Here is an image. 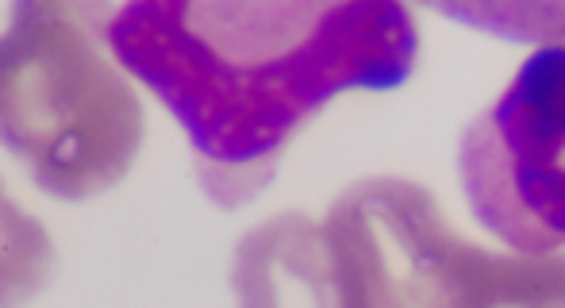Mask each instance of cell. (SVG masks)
<instances>
[{
    "mask_svg": "<svg viewBox=\"0 0 565 308\" xmlns=\"http://www.w3.org/2000/svg\"><path fill=\"white\" fill-rule=\"evenodd\" d=\"M85 28L181 124L209 201L243 209L342 93L412 77L408 0H77Z\"/></svg>",
    "mask_w": 565,
    "mask_h": 308,
    "instance_id": "obj_1",
    "label": "cell"
},
{
    "mask_svg": "<svg viewBox=\"0 0 565 308\" xmlns=\"http://www.w3.org/2000/svg\"><path fill=\"white\" fill-rule=\"evenodd\" d=\"M142 105L77 0H12L0 31V147L46 197L93 201L127 178Z\"/></svg>",
    "mask_w": 565,
    "mask_h": 308,
    "instance_id": "obj_2",
    "label": "cell"
},
{
    "mask_svg": "<svg viewBox=\"0 0 565 308\" xmlns=\"http://www.w3.org/2000/svg\"><path fill=\"white\" fill-rule=\"evenodd\" d=\"M320 235L335 305H565V258L481 251L416 181H358Z\"/></svg>",
    "mask_w": 565,
    "mask_h": 308,
    "instance_id": "obj_3",
    "label": "cell"
},
{
    "mask_svg": "<svg viewBox=\"0 0 565 308\" xmlns=\"http://www.w3.org/2000/svg\"><path fill=\"white\" fill-rule=\"evenodd\" d=\"M458 178L477 224L515 255L565 247V39L539 46L466 124Z\"/></svg>",
    "mask_w": 565,
    "mask_h": 308,
    "instance_id": "obj_4",
    "label": "cell"
},
{
    "mask_svg": "<svg viewBox=\"0 0 565 308\" xmlns=\"http://www.w3.org/2000/svg\"><path fill=\"white\" fill-rule=\"evenodd\" d=\"M231 282L246 305H335L320 224L305 212H285L243 235Z\"/></svg>",
    "mask_w": 565,
    "mask_h": 308,
    "instance_id": "obj_5",
    "label": "cell"
},
{
    "mask_svg": "<svg viewBox=\"0 0 565 308\" xmlns=\"http://www.w3.org/2000/svg\"><path fill=\"white\" fill-rule=\"evenodd\" d=\"M416 4L504 43L543 46L565 39V0H416Z\"/></svg>",
    "mask_w": 565,
    "mask_h": 308,
    "instance_id": "obj_6",
    "label": "cell"
},
{
    "mask_svg": "<svg viewBox=\"0 0 565 308\" xmlns=\"http://www.w3.org/2000/svg\"><path fill=\"white\" fill-rule=\"evenodd\" d=\"M54 278V243L0 185V305L39 297Z\"/></svg>",
    "mask_w": 565,
    "mask_h": 308,
    "instance_id": "obj_7",
    "label": "cell"
}]
</instances>
